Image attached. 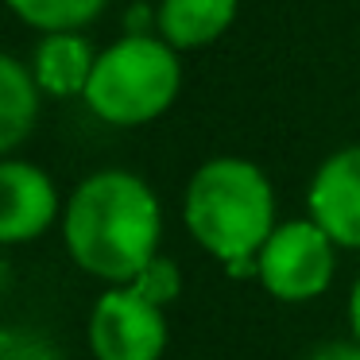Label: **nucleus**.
Returning <instances> with one entry per match:
<instances>
[{"mask_svg": "<svg viewBox=\"0 0 360 360\" xmlns=\"http://www.w3.org/2000/svg\"><path fill=\"white\" fill-rule=\"evenodd\" d=\"M337 267V244L310 217L283 221L256 256L264 290L279 302H310L326 295Z\"/></svg>", "mask_w": 360, "mask_h": 360, "instance_id": "20e7f679", "label": "nucleus"}, {"mask_svg": "<svg viewBox=\"0 0 360 360\" xmlns=\"http://www.w3.org/2000/svg\"><path fill=\"white\" fill-rule=\"evenodd\" d=\"M182 217L198 248L229 264L233 275L256 271L252 259L275 233V190L256 163L217 155L202 163L186 182Z\"/></svg>", "mask_w": 360, "mask_h": 360, "instance_id": "f03ea898", "label": "nucleus"}, {"mask_svg": "<svg viewBox=\"0 0 360 360\" xmlns=\"http://www.w3.org/2000/svg\"><path fill=\"white\" fill-rule=\"evenodd\" d=\"M236 20V0H159V39L174 51H194L221 39Z\"/></svg>", "mask_w": 360, "mask_h": 360, "instance_id": "1a4fd4ad", "label": "nucleus"}, {"mask_svg": "<svg viewBox=\"0 0 360 360\" xmlns=\"http://www.w3.org/2000/svg\"><path fill=\"white\" fill-rule=\"evenodd\" d=\"M0 194H4V205H0V240L4 244H27L55 225L58 190L43 167L8 155L0 163Z\"/></svg>", "mask_w": 360, "mask_h": 360, "instance_id": "0eeeda50", "label": "nucleus"}, {"mask_svg": "<svg viewBox=\"0 0 360 360\" xmlns=\"http://www.w3.org/2000/svg\"><path fill=\"white\" fill-rule=\"evenodd\" d=\"M132 287L140 290V295H148L151 302L167 306V302H174V298H179V290H182V271H179V264H174V259L155 256L148 264V271H143Z\"/></svg>", "mask_w": 360, "mask_h": 360, "instance_id": "f8f14e48", "label": "nucleus"}, {"mask_svg": "<svg viewBox=\"0 0 360 360\" xmlns=\"http://www.w3.org/2000/svg\"><path fill=\"white\" fill-rule=\"evenodd\" d=\"M39 94L35 74L16 55L0 58V151L4 159L24 143V136L35 128L39 117Z\"/></svg>", "mask_w": 360, "mask_h": 360, "instance_id": "9d476101", "label": "nucleus"}, {"mask_svg": "<svg viewBox=\"0 0 360 360\" xmlns=\"http://www.w3.org/2000/svg\"><path fill=\"white\" fill-rule=\"evenodd\" d=\"M182 89L179 51L155 35H124L97 51L94 78L86 86V105L97 120L117 128H136L163 117Z\"/></svg>", "mask_w": 360, "mask_h": 360, "instance_id": "7ed1b4c3", "label": "nucleus"}, {"mask_svg": "<svg viewBox=\"0 0 360 360\" xmlns=\"http://www.w3.org/2000/svg\"><path fill=\"white\" fill-rule=\"evenodd\" d=\"M97 55L82 32H55L43 35L32 55L35 86L51 97H86V86L94 78Z\"/></svg>", "mask_w": 360, "mask_h": 360, "instance_id": "6e6552de", "label": "nucleus"}, {"mask_svg": "<svg viewBox=\"0 0 360 360\" xmlns=\"http://www.w3.org/2000/svg\"><path fill=\"white\" fill-rule=\"evenodd\" d=\"M310 221L337 244L360 252V143L333 151L306 190Z\"/></svg>", "mask_w": 360, "mask_h": 360, "instance_id": "423d86ee", "label": "nucleus"}, {"mask_svg": "<svg viewBox=\"0 0 360 360\" xmlns=\"http://www.w3.org/2000/svg\"><path fill=\"white\" fill-rule=\"evenodd\" d=\"M0 360H63V352L32 329H4L0 333Z\"/></svg>", "mask_w": 360, "mask_h": 360, "instance_id": "ddd939ff", "label": "nucleus"}, {"mask_svg": "<svg viewBox=\"0 0 360 360\" xmlns=\"http://www.w3.org/2000/svg\"><path fill=\"white\" fill-rule=\"evenodd\" d=\"M349 329H352V337H356V345H360V275H356V283H352V290H349Z\"/></svg>", "mask_w": 360, "mask_h": 360, "instance_id": "2eb2a0df", "label": "nucleus"}, {"mask_svg": "<svg viewBox=\"0 0 360 360\" xmlns=\"http://www.w3.org/2000/svg\"><path fill=\"white\" fill-rule=\"evenodd\" d=\"M89 349L94 360H159L167 349L163 306L132 283L109 287L89 314Z\"/></svg>", "mask_w": 360, "mask_h": 360, "instance_id": "39448f33", "label": "nucleus"}, {"mask_svg": "<svg viewBox=\"0 0 360 360\" xmlns=\"http://www.w3.org/2000/svg\"><path fill=\"white\" fill-rule=\"evenodd\" d=\"M163 210L132 171H97L70 194L63 210V240L74 264L112 287L136 283L159 256Z\"/></svg>", "mask_w": 360, "mask_h": 360, "instance_id": "f257e3e1", "label": "nucleus"}, {"mask_svg": "<svg viewBox=\"0 0 360 360\" xmlns=\"http://www.w3.org/2000/svg\"><path fill=\"white\" fill-rule=\"evenodd\" d=\"M8 8L24 24L39 27L43 35H55V32H82L105 8V0H8Z\"/></svg>", "mask_w": 360, "mask_h": 360, "instance_id": "9b49d317", "label": "nucleus"}, {"mask_svg": "<svg viewBox=\"0 0 360 360\" xmlns=\"http://www.w3.org/2000/svg\"><path fill=\"white\" fill-rule=\"evenodd\" d=\"M310 360H360V345L356 341H352V345L333 341V345H326V349H318Z\"/></svg>", "mask_w": 360, "mask_h": 360, "instance_id": "4468645a", "label": "nucleus"}]
</instances>
